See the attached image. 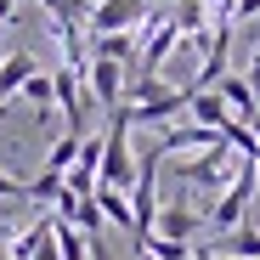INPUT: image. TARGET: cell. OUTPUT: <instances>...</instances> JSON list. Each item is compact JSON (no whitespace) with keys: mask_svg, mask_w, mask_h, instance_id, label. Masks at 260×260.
Wrapping results in <instances>:
<instances>
[{"mask_svg":"<svg viewBox=\"0 0 260 260\" xmlns=\"http://www.w3.org/2000/svg\"><path fill=\"white\" fill-rule=\"evenodd\" d=\"M91 57H113V62H136V28H119V34H96Z\"/></svg>","mask_w":260,"mask_h":260,"instance_id":"8fae6325","label":"cell"},{"mask_svg":"<svg viewBox=\"0 0 260 260\" xmlns=\"http://www.w3.org/2000/svg\"><path fill=\"white\" fill-rule=\"evenodd\" d=\"M57 192H62V170H40L34 181H23V198L28 204H51Z\"/></svg>","mask_w":260,"mask_h":260,"instance_id":"5bb4252c","label":"cell"},{"mask_svg":"<svg viewBox=\"0 0 260 260\" xmlns=\"http://www.w3.org/2000/svg\"><path fill=\"white\" fill-rule=\"evenodd\" d=\"M254 187H260V170H254V158H238L232 181H226V192H221V198L209 204L204 226H209V232H226V226H238L243 215H249V198H254Z\"/></svg>","mask_w":260,"mask_h":260,"instance_id":"7a4b0ae2","label":"cell"},{"mask_svg":"<svg viewBox=\"0 0 260 260\" xmlns=\"http://www.w3.org/2000/svg\"><path fill=\"white\" fill-rule=\"evenodd\" d=\"M130 176H136V153H130V119L124 108L108 113V130H102V158H96V187H130Z\"/></svg>","mask_w":260,"mask_h":260,"instance_id":"6da1fadb","label":"cell"},{"mask_svg":"<svg viewBox=\"0 0 260 260\" xmlns=\"http://www.w3.org/2000/svg\"><path fill=\"white\" fill-rule=\"evenodd\" d=\"M142 243H147L158 260H187V254H192V243H176V238H142Z\"/></svg>","mask_w":260,"mask_h":260,"instance_id":"9a60e30c","label":"cell"},{"mask_svg":"<svg viewBox=\"0 0 260 260\" xmlns=\"http://www.w3.org/2000/svg\"><path fill=\"white\" fill-rule=\"evenodd\" d=\"M28 260H57V249H51V238L40 243V249H28Z\"/></svg>","mask_w":260,"mask_h":260,"instance_id":"ac0fdd59","label":"cell"},{"mask_svg":"<svg viewBox=\"0 0 260 260\" xmlns=\"http://www.w3.org/2000/svg\"><path fill=\"white\" fill-rule=\"evenodd\" d=\"M74 147H79V136H57V147H51L46 170H68V164H74Z\"/></svg>","mask_w":260,"mask_h":260,"instance_id":"2e32d148","label":"cell"},{"mask_svg":"<svg viewBox=\"0 0 260 260\" xmlns=\"http://www.w3.org/2000/svg\"><path fill=\"white\" fill-rule=\"evenodd\" d=\"M158 0H91L85 6V28L91 34H119V28H142V17Z\"/></svg>","mask_w":260,"mask_h":260,"instance_id":"277c9868","label":"cell"},{"mask_svg":"<svg viewBox=\"0 0 260 260\" xmlns=\"http://www.w3.org/2000/svg\"><path fill=\"white\" fill-rule=\"evenodd\" d=\"M198 232H204V209H192V204H158L153 232H147V238H176V243H192Z\"/></svg>","mask_w":260,"mask_h":260,"instance_id":"8992f818","label":"cell"},{"mask_svg":"<svg viewBox=\"0 0 260 260\" xmlns=\"http://www.w3.org/2000/svg\"><path fill=\"white\" fill-rule=\"evenodd\" d=\"M243 79H249V91L260 96V51H254V62H249V74H243Z\"/></svg>","mask_w":260,"mask_h":260,"instance_id":"e0dca14e","label":"cell"},{"mask_svg":"<svg viewBox=\"0 0 260 260\" xmlns=\"http://www.w3.org/2000/svg\"><path fill=\"white\" fill-rule=\"evenodd\" d=\"M12 17H17V0H0V28H6Z\"/></svg>","mask_w":260,"mask_h":260,"instance_id":"ffe728a7","label":"cell"},{"mask_svg":"<svg viewBox=\"0 0 260 260\" xmlns=\"http://www.w3.org/2000/svg\"><path fill=\"white\" fill-rule=\"evenodd\" d=\"M85 91H91V108H102V113H113L119 102H124V62H113V57H85Z\"/></svg>","mask_w":260,"mask_h":260,"instance_id":"5b68a950","label":"cell"},{"mask_svg":"<svg viewBox=\"0 0 260 260\" xmlns=\"http://www.w3.org/2000/svg\"><path fill=\"white\" fill-rule=\"evenodd\" d=\"M0 260H12V254H6V243H0Z\"/></svg>","mask_w":260,"mask_h":260,"instance_id":"7402d4cb","label":"cell"},{"mask_svg":"<svg viewBox=\"0 0 260 260\" xmlns=\"http://www.w3.org/2000/svg\"><path fill=\"white\" fill-rule=\"evenodd\" d=\"M91 198H96V209H102V221H108V226L130 232V204H124V192H119V187H96Z\"/></svg>","mask_w":260,"mask_h":260,"instance_id":"7c38bea8","label":"cell"},{"mask_svg":"<svg viewBox=\"0 0 260 260\" xmlns=\"http://www.w3.org/2000/svg\"><path fill=\"white\" fill-rule=\"evenodd\" d=\"M46 238H51V215H46V221H34V226H23V232L6 243V254H12V260H28V249H40Z\"/></svg>","mask_w":260,"mask_h":260,"instance_id":"4fadbf2b","label":"cell"},{"mask_svg":"<svg viewBox=\"0 0 260 260\" xmlns=\"http://www.w3.org/2000/svg\"><path fill=\"white\" fill-rule=\"evenodd\" d=\"M187 113H192V124H209V130H221L232 113H226V102H221V91H187Z\"/></svg>","mask_w":260,"mask_h":260,"instance_id":"ba28073f","label":"cell"},{"mask_svg":"<svg viewBox=\"0 0 260 260\" xmlns=\"http://www.w3.org/2000/svg\"><path fill=\"white\" fill-rule=\"evenodd\" d=\"M209 142H221V130H209V124H164L158 130V158H176V153H198Z\"/></svg>","mask_w":260,"mask_h":260,"instance_id":"52a82bcc","label":"cell"},{"mask_svg":"<svg viewBox=\"0 0 260 260\" xmlns=\"http://www.w3.org/2000/svg\"><path fill=\"white\" fill-rule=\"evenodd\" d=\"M17 96H28V108H34V119H51L57 113V96H51V74H28L23 85H17Z\"/></svg>","mask_w":260,"mask_h":260,"instance_id":"30bf717a","label":"cell"},{"mask_svg":"<svg viewBox=\"0 0 260 260\" xmlns=\"http://www.w3.org/2000/svg\"><path fill=\"white\" fill-rule=\"evenodd\" d=\"M136 260H158V254H153V249H147V243H136Z\"/></svg>","mask_w":260,"mask_h":260,"instance_id":"44dd1931","label":"cell"},{"mask_svg":"<svg viewBox=\"0 0 260 260\" xmlns=\"http://www.w3.org/2000/svg\"><path fill=\"white\" fill-rule=\"evenodd\" d=\"M232 170H238V153H232V142L221 136V142L198 147V158L181 164V181H187V187H226Z\"/></svg>","mask_w":260,"mask_h":260,"instance_id":"3957f363","label":"cell"},{"mask_svg":"<svg viewBox=\"0 0 260 260\" xmlns=\"http://www.w3.org/2000/svg\"><path fill=\"white\" fill-rule=\"evenodd\" d=\"M187 260H238V254H215V249H192Z\"/></svg>","mask_w":260,"mask_h":260,"instance_id":"d6986e66","label":"cell"},{"mask_svg":"<svg viewBox=\"0 0 260 260\" xmlns=\"http://www.w3.org/2000/svg\"><path fill=\"white\" fill-rule=\"evenodd\" d=\"M28 74H34V57H28V51H6V57H0V108L17 96V85H23Z\"/></svg>","mask_w":260,"mask_h":260,"instance_id":"9c48e42d","label":"cell"}]
</instances>
